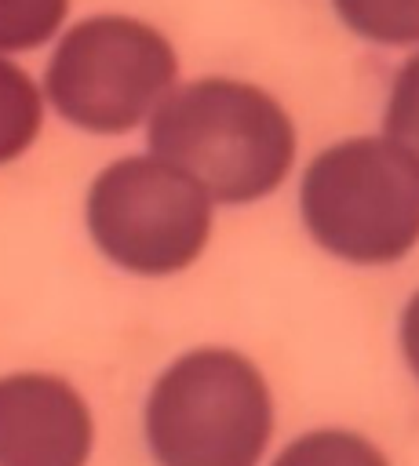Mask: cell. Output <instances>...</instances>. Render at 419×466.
I'll return each instance as SVG.
<instances>
[{"instance_id": "obj_1", "label": "cell", "mask_w": 419, "mask_h": 466, "mask_svg": "<svg viewBox=\"0 0 419 466\" xmlns=\"http://www.w3.org/2000/svg\"><path fill=\"white\" fill-rule=\"evenodd\" d=\"M149 153L186 171L219 208H251L299 167L291 109L262 84L226 73L179 80L146 124Z\"/></svg>"}, {"instance_id": "obj_2", "label": "cell", "mask_w": 419, "mask_h": 466, "mask_svg": "<svg viewBox=\"0 0 419 466\" xmlns=\"http://www.w3.org/2000/svg\"><path fill=\"white\" fill-rule=\"evenodd\" d=\"M273 437V382L237 346L182 350L157 371L142 400V441L153 466H262Z\"/></svg>"}, {"instance_id": "obj_3", "label": "cell", "mask_w": 419, "mask_h": 466, "mask_svg": "<svg viewBox=\"0 0 419 466\" xmlns=\"http://www.w3.org/2000/svg\"><path fill=\"white\" fill-rule=\"evenodd\" d=\"M295 175L299 226L332 262L390 269L419 248V167L379 131L321 146Z\"/></svg>"}, {"instance_id": "obj_4", "label": "cell", "mask_w": 419, "mask_h": 466, "mask_svg": "<svg viewBox=\"0 0 419 466\" xmlns=\"http://www.w3.org/2000/svg\"><path fill=\"white\" fill-rule=\"evenodd\" d=\"M179 84L175 44L135 15H91L58 33L44 69V102L87 131L128 135L146 127Z\"/></svg>"}, {"instance_id": "obj_5", "label": "cell", "mask_w": 419, "mask_h": 466, "mask_svg": "<svg viewBox=\"0 0 419 466\" xmlns=\"http://www.w3.org/2000/svg\"><path fill=\"white\" fill-rule=\"evenodd\" d=\"M219 204L157 153L109 160L87 186L84 222L98 255L131 277H175L211 244Z\"/></svg>"}, {"instance_id": "obj_6", "label": "cell", "mask_w": 419, "mask_h": 466, "mask_svg": "<svg viewBox=\"0 0 419 466\" xmlns=\"http://www.w3.org/2000/svg\"><path fill=\"white\" fill-rule=\"evenodd\" d=\"M95 411L55 371L0 375V466H87Z\"/></svg>"}, {"instance_id": "obj_7", "label": "cell", "mask_w": 419, "mask_h": 466, "mask_svg": "<svg viewBox=\"0 0 419 466\" xmlns=\"http://www.w3.org/2000/svg\"><path fill=\"white\" fill-rule=\"evenodd\" d=\"M262 466H393V459L375 437L328 422L288 437Z\"/></svg>"}, {"instance_id": "obj_8", "label": "cell", "mask_w": 419, "mask_h": 466, "mask_svg": "<svg viewBox=\"0 0 419 466\" xmlns=\"http://www.w3.org/2000/svg\"><path fill=\"white\" fill-rule=\"evenodd\" d=\"M342 33L386 51L419 47V0H328Z\"/></svg>"}, {"instance_id": "obj_9", "label": "cell", "mask_w": 419, "mask_h": 466, "mask_svg": "<svg viewBox=\"0 0 419 466\" xmlns=\"http://www.w3.org/2000/svg\"><path fill=\"white\" fill-rule=\"evenodd\" d=\"M40 84L7 55H0V167L18 160L44 127Z\"/></svg>"}, {"instance_id": "obj_10", "label": "cell", "mask_w": 419, "mask_h": 466, "mask_svg": "<svg viewBox=\"0 0 419 466\" xmlns=\"http://www.w3.org/2000/svg\"><path fill=\"white\" fill-rule=\"evenodd\" d=\"M379 135L419 167V47L404 51V58L390 73Z\"/></svg>"}, {"instance_id": "obj_11", "label": "cell", "mask_w": 419, "mask_h": 466, "mask_svg": "<svg viewBox=\"0 0 419 466\" xmlns=\"http://www.w3.org/2000/svg\"><path fill=\"white\" fill-rule=\"evenodd\" d=\"M69 0H0V55H22L55 40Z\"/></svg>"}, {"instance_id": "obj_12", "label": "cell", "mask_w": 419, "mask_h": 466, "mask_svg": "<svg viewBox=\"0 0 419 466\" xmlns=\"http://www.w3.org/2000/svg\"><path fill=\"white\" fill-rule=\"evenodd\" d=\"M397 357L404 371L419 382V284L408 291V299L397 309Z\"/></svg>"}]
</instances>
